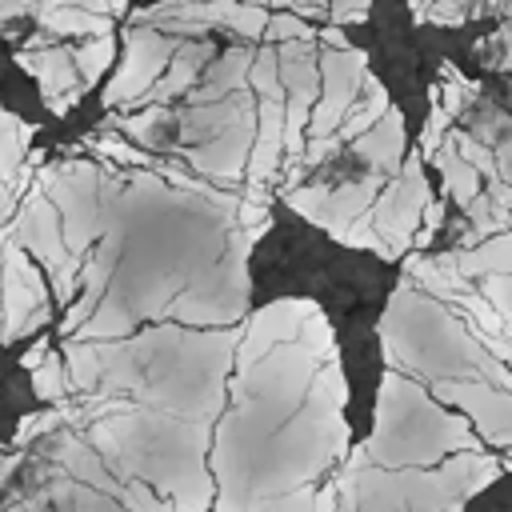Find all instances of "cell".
Wrapping results in <instances>:
<instances>
[{"label": "cell", "mask_w": 512, "mask_h": 512, "mask_svg": "<svg viewBox=\"0 0 512 512\" xmlns=\"http://www.w3.org/2000/svg\"><path fill=\"white\" fill-rule=\"evenodd\" d=\"M384 356L392 368H408L432 380H488L508 388V368L480 348L472 328L444 304L400 284L380 324Z\"/></svg>", "instance_id": "cell-1"}, {"label": "cell", "mask_w": 512, "mask_h": 512, "mask_svg": "<svg viewBox=\"0 0 512 512\" xmlns=\"http://www.w3.org/2000/svg\"><path fill=\"white\" fill-rule=\"evenodd\" d=\"M360 448L376 468H404V464L424 468L436 464L444 452H484L468 420L444 412L424 388L400 376V368L384 372L376 400V428L372 440Z\"/></svg>", "instance_id": "cell-2"}, {"label": "cell", "mask_w": 512, "mask_h": 512, "mask_svg": "<svg viewBox=\"0 0 512 512\" xmlns=\"http://www.w3.org/2000/svg\"><path fill=\"white\" fill-rule=\"evenodd\" d=\"M508 468L504 456L492 452H460L436 472H396L376 468L368 456L356 468L352 512H460L480 488H488Z\"/></svg>", "instance_id": "cell-3"}, {"label": "cell", "mask_w": 512, "mask_h": 512, "mask_svg": "<svg viewBox=\"0 0 512 512\" xmlns=\"http://www.w3.org/2000/svg\"><path fill=\"white\" fill-rule=\"evenodd\" d=\"M8 236L48 268L56 300H60V304H72L76 292H80V260L64 248L60 216H56L52 200L44 196V172L36 176L32 192H24L20 212H16V220L8 224Z\"/></svg>", "instance_id": "cell-4"}, {"label": "cell", "mask_w": 512, "mask_h": 512, "mask_svg": "<svg viewBox=\"0 0 512 512\" xmlns=\"http://www.w3.org/2000/svg\"><path fill=\"white\" fill-rule=\"evenodd\" d=\"M0 308H4V332L0 344H12L20 336H28L32 328H40L48 320V304H44V280L36 272V264L28 260V252L4 236V264H0Z\"/></svg>", "instance_id": "cell-5"}, {"label": "cell", "mask_w": 512, "mask_h": 512, "mask_svg": "<svg viewBox=\"0 0 512 512\" xmlns=\"http://www.w3.org/2000/svg\"><path fill=\"white\" fill-rule=\"evenodd\" d=\"M432 396L464 408L480 424V440H488L492 448L508 444V424H512L508 388H496L488 380H432Z\"/></svg>", "instance_id": "cell-6"}, {"label": "cell", "mask_w": 512, "mask_h": 512, "mask_svg": "<svg viewBox=\"0 0 512 512\" xmlns=\"http://www.w3.org/2000/svg\"><path fill=\"white\" fill-rule=\"evenodd\" d=\"M172 60V44L152 36V32H136L128 40V64L116 76V84L104 92V104H120V100H140L152 80L160 76V68Z\"/></svg>", "instance_id": "cell-7"}, {"label": "cell", "mask_w": 512, "mask_h": 512, "mask_svg": "<svg viewBox=\"0 0 512 512\" xmlns=\"http://www.w3.org/2000/svg\"><path fill=\"white\" fill-rule=\"evenodd\" d=\"M352 152L368 164V172H376V176H384V180L396 176L400 156H404V116H400L396 108H388L364 136H356Z\"/></svg>", "instance_id": "cell-8"}, {"label": "cell", "mask_w": 512, "mask_h": 512, "mask_svg": "<svg viewBox=\"0 0 512 512\" xmlns=\"http://www.w3.org/2000/svg\"><path fill=\"white\" fill-rule=\"evenodd\" d=\"M448 260L464 280H480V276H496V272L508 276L512 272V240H508V232H496V236H484L472 248L448 252Z\"/></svg>", "instance_id": "cell-9"}, {"label": "cell", "mask_w": 512, "mask_h": 512, "mask_svg": "<svg viewBox=\"0 0 512 512\" xmlns=\"http://www.w3.org/2000/svg\"><path fill=\"white\" fill-rule=\"evenodd\" d=\"M388 112V92L372 80V76H364V100H352L348 104V112H344V120L336 124V140L344 144V140H356V136H364L380 116Z\"/></svg>", "instance_id": "cell-10"}, {"label": "cell", "mask_w": 512, "mask_h": 512, "mask_svg": "<svg viewBox=\"0 0 512 512\" xmlns=\"http://www.w3.org/2000/svg\"><path fill=\"white\" fill-rule=\"evenodd\" d=\"M204 60H208V44H184L180 52H172V72L164 76V84L148 88V100L164 104V100H172L176 92H184V88L196 80V72H200Z\"/></svg>", "instance_id": "cell-11"}, {"label": "cell", "mask_w": 512, "mask_h": 512, "mask_svg": "<svg viewBox=\"0 0 512 512\" xmlns=\"http://www.w3.org/2000/svg\"><path fill=\"white\" fill-rule=\"evenodd\" d=\"M432 160L440 164V172H444V184H448V192L456 196V204H468V200L480 192V176H476V168H468V164L456 156V144H452V136H444V144L432 152Z\"/></svg>", "instance_id": "cell-12"}, {"label": "cell", "mask_w": 512, "mask_h": 512, "mask_svg": "<svg viewBox=\"0 0 512 512\" xmlns=\"http://www.w3.org/2000/svg\"><path fill=\"white\" fill-rule=\"evenodd\" d=\"M112 36L104 32V36H96V40H88L84 48H76V52H68L72 56V68H76V76H80V88H88V84H96L100 80V72L112 64Z\"/></svg>", "instance_id": "cell-13"}, {"label": "cell", "mask_w": 512, "mask_h": 512, "mask_svg": "<svg viewBox=\"0 0 512 512\" xmlns=\"http://www.w3.org/2000/svg\"><path fill=\"white\" fill-rule=\"evenodd\" d=\"M32 384H36V396L40 400H64V392H68V368H64L60 352H48L44 364L32 368Z\"/></svg>", "instance_id": "cell-14"}, {"label": "cell", "mask_w": 512, "mask_h": 512, "mask_svg": "<svg viewBox=\"0 0 512 512\" xmlns=\"http://www.w3.org/2000/svg\"><path fill=\"white\" fill-rule=\"evenodd\" d=\"M480 300L508 324V316H512V296H508V276H504V272H496V276H480Z\"/></svg>", "instance_id": "cell-15"}, {"label": "cell", "mask_w": 512, "mask_h": 512, "mask_svg": "<svg viewBox=\"0 0 512 512\" xmlns=\"http://www.w3.org/2000/svg\"><path fill=\"white\" fill-rule=\"evenodd\" d=\"M448 120H452V116H448V112L436 104V108H432V116H428V128H424V136H420V156H432V152L444 144Z\"/></svg>", "instance_id": "cell-16"}, {"label": "cell", "mask_w": 512, "mask_h": 512, "mask_svg": "<svg viewBox=\"0 0 512 512\" xmlns=\"http://www.w3.org/2000/svg\"><path fill=\"white\" fill-rule=\"evenodd\" d=\"M96 152H104V156H116V160H124V164H152L140 148H132V144H124V140H96Z\"/></svg>", "instance_id": "cell-17"}, {"label": "cell", "mask_w": 512, "mask_h": 512, "mask_svg": "<svg viewBox=\"0 0 512 512\" xmlns=\"http://www.w3.org/2000/svg\"><path fill=\"white\" fill-rule=\"evenodd\" d=\"M48 352H52V344H48V340H36V344H32V348H28L24 356H20V364H24L28 372H32L36 364H44V356H48Z\"/></svg>", "instance_id": "cell-18"}, {"label": "cell", "mask_w": 512, "mask_h": 512, "mask_svg": "<svg viewBox=\"0 0 512 512\" xmlns=\"http://www.w3.org/2000/svg\"><path fill=\"white\" fill-rule=\"evenodd\" d=\"M412 4H420V8H424V0H412Z\"/></svg>", "instance_id": "cell-19"}]
</instances>
